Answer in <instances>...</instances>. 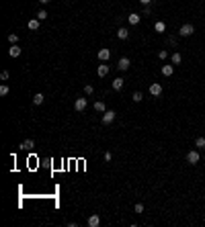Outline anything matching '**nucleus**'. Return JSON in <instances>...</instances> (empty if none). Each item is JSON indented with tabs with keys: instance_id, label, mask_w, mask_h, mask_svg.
Masks as SVG:
<instances>
[{
	"instance_id": "nucleus-13",
	"label": "nucleus",
	"mask_w": 205,
	"mask_h": 227,
	"mask_svg": "<svg viewBox=\"0 0 205 227\" xmlns=\"http://www.w3.org/2000/svg\"><path fill=\"white\" fill-rule=\"evenodd\" d=\"M154 31H156V33H164L166 31V23L164 20H156V23H154Z\"/></svg>"
},
{
	"instance_id": "nucleus-24",
	"label": "nucleus",
	"mask_w": 205,
	"mask_h": 227,
	"mask_svg": "<svg viewBox=\"0 0 205 227\" xmlns=\"http://www.w3.org/2000/svg\"><path fill=\"white\" fill-rule=\"evenodd\" d=\"M8 41H10V45H17V41H19V37H17L15 33H10V35H8Z\"/></svg>"
},
{
	"instance_id": "nucleus-20",
	"label": "nucleus",
	"mask_w": 205,
	"mask_h": 227,
	"mask_svg": "<svg viewBox=\"0 0 205 227\" xmlns=\"http://www.w3.org/2000/svg\"><path fill=\"white\" fill-rule=\"evenodd\" d=\"M43 100H45V96H43L41 92H37V94L33 96V102H35V104H43Z\"/></svg>"
},
{
	"instance_id": "nucleus-23",
	"label": "nucleus",
	"mask_w": 205,
	"mask_h": 227,
	"mask_svg": "<svg viewBox=\"0 0 205 227\" xmlns=\"http://www.w3.org/2000/svg\"><path fill=\"white\" fill-rule=\"evenodd\" d=\"M8 92H10V88H8L6 84H2V86H0V96H6Z\"/></svg>"
},
{
	"instance_id": "nucleus-9",
	"label": "nucleus",
	"mask_w": 205,
	"mask_h": 227,
	"mask_svg": "<svg viewBox=\"0 0 205 227\" xmlns=\"http://www.w3.org/2000/svg\"><path fill=\"white\" fill-rule=\"evenodd\" d=\"M86 223H88V227H98V225H101V217L94 213V215H90V217H88Z\"/></svg>"
},
{
	"instance_id": "nucleus-32",
	"label": "nucleus",
	"mask_w": 205,
	"mask_h": 227,
	"mask_svg": "<svg viewBox=\"0 0 205 227\" xmlns=\"http://www.w3.org/2000/svg\"><path fill=\"white\" fill-rule=\"evenodd\" d=\"M41 4H49V2H51V0H39Z\"/></svg>"
},
{
	"instance_id": "nucleus-31",
	"label": "nucleus",
	"mask_w": 205,
	"mask_h": 227,
	"mask_svg": "<svg viewBox=\"0 0 205 227\" xmlns=\"http://www.w3.org/2000/svg\"><path fill=\"white\" fill-rule=\"evenodd\" d=\"M150 2H152V0H140V4H142V6H148Z\"/></svg>"
},
{
	"instance_id": "nucleus-22",
	"label": "nucleus",
	"mask_w": 205,
	"mask_h": 227,
	"mask_svg": "<svg viewBox=\"0 0 205 227\" xmlns=\"http://www.w3.org/2000/svg\"><path fill=\"white\" fill-rule=\"evenodd\" d=\"M131 100H133V102H142V100H144V94L142 92H133L131 94Z\"/></svg>"
},
{
	"instance_id": "nucleus-4",
	"label": "nucleus",
	"mask_w": 205,
	"mask_h": 227,
	"mask_svg": "<svg viewBox=\"0 0 205 227\" xmlns=\"http://www.w3.org/2000/svg\"><path fill=\"white\" fill-rule=\"evenodd\" d=\"M86 107H88V100L86 98H76V102H74V109L78 111V113L86 111Z\"/></svg>"
},
{
	"instance_id": "nucleus-29",
	"label": "nucleus",
	"mask_w": 205,
	"mask_h": 227,
	"mask_svg": "<svg viewBox=\"0 0 205 227\" xmlns=\"http://www.w3.org/2000/svg\"><path fill=\"white\" fill-rule=\"evenodd\" d=\"M0 80H8V72H6V70H4V72H0Z\"/></svg>"
},
{
	"instance_id": "nucleus-18",
	"label": "nucleus",
	"mask_w": 205,
	"mask_h": 227,
	"mask_svg": "<svg viewBox=\"0 0 205 227\" xmlns=\"http://www.w3.org/2000/svg\"><path fill=\"white\" fill-rule=\"evenodd\" d=\"M19 148H21V149H31V148H35V141H33V139H25Z\"/></svg>"
},
{
	"instance_id": "nucleus-11",
	"label": "nucleus",
	"mask_w": 205,
	"mask_h": 227,
	"mask_svg": "<svg viewBox=\"0 0 205 227\" xmlns=\"http://www.w3.org/2000/svg\"><path fill=\"white\" fill-rule=\"evenodd\" d=\"M123 84H125V80H123V78H115V80L111 82V88H113V90H121Z\"/></svg>"
},
{
	"instance_id": "nucleus-15",
	"label": "nucleus",
	"mask_w": 205,
	"mask_h": 227,
	"mask_svg": "<svg viewBox=\"0 0 205 227\" xmlns=\"http://www.w3.org/2000/svg\"><path fill=\"white\" fill-rule=\"evenodd\" d=\"M8 55H10V57H19V55H21V47H19V45H10Z\"/></svg>"
},
{
	"instance_id": "nucleus-25",
	"label": "nucleus",
	"mask_w": 205,
	"mask_h": 227,
	"mask_svg": "<svg viewBox=\"0 0 205 227\" xmlns=\"http://www.w3.org/2000/svg\"><path fill=\"white\" fill-rule=\"evenodd\" d=\"M93 92H94V88H93L90 84H86V86H84V94H86V96H90Z\"/></svg>"
},
{
	"instance_id": "nucleus-16",
	"label": "nucleus",
	"mask_w": 205,
	"mask_h": 227,
	"mask_svg": "<svg viewBox=\"0 0 205 227\" xmlns=\"http://www.w3.org/2000/svg\"><path fill=\"white\" fill-rule=\"evenodd\" d=\"M97 74L101 76V78H105V76L109 74V66L107 64H101V66H98V70H97Z\"/></svg>"
},
{
	"instance_id": "nucleus-3",
	"label": "nucleus",
	"mask_w": 205,
	"mask_h": 227,
	"mask_svg": "<svg viewBox=\"0 0 205 227\" xmlns=\"http://www.w3.org/2000/svg\"><path fill=\"white\" fill-rule=\"evenodd\" d=\"M115 117H117V115H115V111H105V113H102V123H105V125H111L113 121H115Z\"/></svg>"
},
{
	"instance_id": "nucleus-6",
	"label": "nucleus",
	"mask_w": 205,
	"mask_h": 227,
	"mask_svg": "<svg viewBox=\"0 0 205 227\" xmlns=\"http://www.w3.org/2000/svg\"><path fill=\"white\" fill-rule=\"evenodd\" d=\"M150 94L152 96H160L162 94V84L160 82H152L150 84Z\"/></svg>"
},
{
	"instance_id": "nucleus-5",
	"label": "nucleus",
	"mask_w": 205,
	"mask_h": 227,
	"mask_svg": "<svg viewBox=\"0 0 205 227\" xmlns=\"http://www.w3.org/2000/svg\"><path fill=\"white\" fill-rule=\"evenodd\" d=\"M129 66H131L129 57H121V59H119V64H117V70H119V72H127Z\"/></svg>"
},
{
	"instance_id": "nucleus-21",
	"label": "nucleus",
	"mask_w": 205,
	"mask_h": 227,
	"mask_svg": "<svg viewBox=\"0 0 205 227\" xmlns=\"http://www.w3.org/2000/svg\"><path fill=\"white\" fill-rule=\"evenodd\" d=\"M195 148L197 149H203L205 148V137H197L195 139Z\"/></svg>"
},
{
	"instance_id": "nucleus-28",
	"label": "nucleus",
	"mask_w": 205,
	"mask_h": 227,
	"mask_svg": "<svg viewBox=\"0 0 205 227\" xmlns=\"http://www.w3.org/2000/svg\"><path fill=\"white\" fill-rule=\"evenodd\" d=\"M133 211H136V213H144V205H142V202H137L136 207H133Z\"/></svg>"
},
{
	"instance_id": "nucleus-12",
	"label": "nucleus",
	"mask_w": 205,
	"mask_h": 227,
	"mask_svg": "<svg viewBox=\"0 0 205 227\" xmlns=\"http://www.w3.org/2000/svg\"><path fill=\"white\" fill-rule=\"evenodd\" d=\"M27 27H29V31H39V19H29Z\"/></svg>"
},
{
	"instance_id": "nucleus-8",
	"label": "nucleus",
	"mask_w": 205,
	"mask_h": 227,
	"mask_svg": "<svg viewBox=\"0 0 205 227\" xmlns=\"http://www.w3.org/2000/svg\"><path fill=\"white\" fill-rule=\"evenodd\" d=\"M140 20H142V15H137V12H131V15L127 16V23H129V25H140Z\"/></svg>"
},
{
	"instance_id": "nucleus-17",
	"label": "nucleus",
	"mask_w": 205,
	"mask_h": 227,
	"mask_svg": "<svg viewBox=\"0 0 205 227\" xmlns=\"http://www.w3.org/2000/svg\"><path fill=\"white\" fill-rule=\"evenodd\" d=\"M170 61H172V66H179V64L183 61V55L179 53V51H174V53L170 55Z\"/></svg>"
},
{
	"instance_id": "nucleus-7",
	"label": "nucleus",
	"mask_w": 205,
	"mask_h": 227,
	"mask_svg": "<svg viewBox=\"0 0 205 227\" xmlns=\"http://www.w3.org/2000/svg\"><path fill=\"white\" fill-rule=\"evenodd\" d=\"M97 57L101 59V61H107L109 57H111V49H107V47H102V49H98V53H97Z\"/></svg>"
},
{
	"instance_id": "nucleus-14",
	"label": "nucleus",
	"mask_w": 205,
	"mask_h": 227,
	"mask_svg": "<svg viewBox=\"0 0 205 227\" xmlns=\"http://www.w3.org/2000/svg\"><path fill=\"white\" fill-rule=\"evenodd\" d=\"M117 37H119L121 41H127V39H129V31H127L125 27H121V29L117 31Z\"/></svg>"
},
{
	"instance_id": "nucleus-2",
	"label": "nucleus",
	"mask_w": 205,
	"mask_h": 227,
	"mask_svg": "<svg viewBox=\"0 0 205 227\" xmlns=\"http://www.w3.org/2000/svg\"><path fill=\"white\" fill-rule=\"evenodd\" d=\"M199 160H201V156H199V152H197V149H191V152L187 153V162L193 164V166H195V164H199Z\"/></svg>"
},
{
	"instance_id": "nucleus-10",
	"label": "nucleus",
	"mask_w": 205,
	"mask_h": 227,
	"mask_svg": "<svg viewBox=\"0 0 205 227\" xmlns=\"http://www.w3.org/2000/svg\"><path fill=\"white\" fill-rule=\"evenodd\" d=\"M160 72H162V76L170 78V76L174 74V66H162V68H160Z\"/></svg>"
},
{
	"instance_id": "nucleus-1",
	"label": "nucleus",
	"mask_w": 205,
	"mask_h": 227,
	"mask_svg": "<svg viewBox=\"0 0 205 227\" xmlns=\"http://www.w3.org/2000/svg\"><path fill=\"white\" fill-rule=\"evenodd\" d=\"M193 33H195V27L191 25V23H185V25L179 29V35H181V37H191Z\"/></svg>"
},
{
	"instance_id": "nucleus-30",
	"label": "nucleus",
	"mask_w": 205,
	"mask_h": 227,
	"mask_svg": "<svg viewBox=\"0 0 205 227\" xmlns=\"http://www.w3.org/2000/svg\"><path fill=\"white\" fill-rule=\"evenodd\" d=\"M150 12H152V8H150V4H148V6H144V16H148V15H150Z\"/></svg>"
},
{
	"instance_id": "nucleus-26",
	"label": "nucleus",
	"mask_w": 205,
	"mask_h": 227,
	"mask_svg": "<svg viewBox=\"0 0 205 227\" xmlns=\"http://www.w3.org/2000/svg\"><path fill=\"white\" fill-rule=\"evenodd\" d=\"M37 19H39V20H45V19H47V12H45V10H39V12H37Z\"/></svg>"
},
{
	"instance_id": "nucleus-19",
	"label": "nucleus",
	"mask_w": 205,
	"mask_h": 227,
	"mask_svg": "<svg viewBox=\"0 0 205 227\" xmlns=\"http://www.w3.org/2000/svg\"><path fill=\"white\" fill-rule=\"evenodd\" d=\"M94 111H97V113H105V102H102V100H97V102H94Z\"/></svg>"
},
{
	"instance_id": "nucleus-27",
	"label": "nucleus",
	"mask_w": 205,
	"mask_h": 227,
	"mask_svg": "<svg viewBox=\"0 0 205 227\" xmlns=\"http://www.w3.org/2000/svg\"><path fill=\"white\" fill-rule=\"evenodd\" d=\"M158 57H160V59H166V57H168V51H166V49H160V51H158Z\"/></svg>"
}]
</instances>
